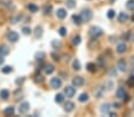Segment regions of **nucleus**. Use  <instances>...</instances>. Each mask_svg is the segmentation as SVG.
<instances>
[{
    "label": "nucleus",
    "mask_w": 134,
    "mask_h": 117,
    "mask_svg": "<svg viewBox=\"0 0 134 117\" xmlns=\"http://www.w3.org/2000/svg\"><path fill=\"white\" fill-rule=\"evenodd\" d=\"M131 76H132V77H134V69L132 70V73H131Z\"/></svg>",
    "instance_id": "nucleus-46"
},
{
    "label": "nucleus",
    "mask_w": 134,
    "mask_h": 117,
    "mask_svg": "<svg viewBox=\"0 0 134 117\" xmlns=\"http://www.w3.org/2000/svg\"><path fill=\"white\" fill-rule=\"evenodd\" d=\"M128 18L129 17H128V14H127L126 12H121L119 14V21L120 23H126V21L128 20Z\"/></svg>",
    "instance_id": "nucleus-17"
},
{
    "label": "nucleus",
    "mask_w": 134,
    "mask_h": 117,
    "mask_svg": "<svg viewBox=\"0 0 134 117\" xmlns=\"http://www.w3.org/2000/svg\"><path fill=\"white\" fill-rule=\"evenodd\" d=\"M89 33H90L91 37L97 38V37H100V36H102V34H103V31H102V28L99 27V26H93V27H90Z\"/></svg>",
    "instance_id": "nucleus-1"
},
{
    "label": "nucleus",
    "mask_w": 134,
    "mask_h": 117,
    "mask_svg": "<svg viewBox=\"0 0 134 117\" xmlns=\"http://www.w3.org/2000/svg\"><path fill=\"white\" fill-rule=\"evenodd\" d=\"M36 58H37V60L39 61V63H42V61L44 60V58H45V53H44V52H37V53H36Z\"/></svg>",
    "instance_id": "nucleus-24"
},
{
    "label": "nucleus",
    "mask_w": 134,
    "mask_h": 117,
    "mask_svg": "<svg viewBox=\"0 0 134 117\" xmlns=\"http://www.w3.org/2000/svg\"><path fill=\"white\" fill-rule=\"evenodd\" d=\"M72 21L76 24V25H81V24L83 23V21H82L81 15H76V14L72 15Z\"/></svg>",
    "instance_id": "nucleus-21"
},
{
    "label": "nucleus",
    "mask_w": 134,
    "mask_h": 117,
    "mask_svg": "<svg viewBox=\"0 0 134 117\" xmlns=\"http://www.w3.org/2000/svg\"><path fill=\"white\" fill-rule=\"evenodd\" d=\"M7 38L11 43H17V41L19 40V34H18L15 31H10V32L7 33Z\"/></svg>",
    "instance_id": "nucleus-6"
},
{
    "label": "nucleus",
    "mask_w": 134,
    "mask_h": 117,
    "mask_svg": "<svg viewBox=\"0 0 134 117\" xmlns=\"http://www.w3.org/2000/svg\"><path fill=\"white\" fill-rule=\"evenodd\" d=\"M53 71H55V66H53L52 64H46V65L44 66V72H45L46 75H51Z\"/></svg>",
    "instance_id": "nucleus-13"
},
{
    "label": "nucleus",
    "mask_w": 134,
    "mask_h": 117,
    "mask_svg": "<svg viewBox=\"0 0 134 117\" xmlns=\"http://www.w3.org/2000/svg\"><path fill=\"white\" fill-rule=\"evenodd\" d=\"M127 51V45L122 41V43H120V44H118V46H116V52L119 54H122V53H125V52Z\"/></svg>",
    "instance_id": "nucleus-10"
},
{
    "label": "nucleus",
    "mask_w": 134,
    "mask_h": 117,
    "mask_svg": "<svg viewBox=\"0 0 134 117\" xmlns=\"http://www.w3.org/2000/svg\"><path fill=\"white\" fill-rule=\"evenodd\" d=\"M51 56H52L53 60H56V61H57V60H59V56H58V54H56V53H55V52H53V53H52V54H51Z\"/></svg>",
    "instance_id": "nucleus-39"
},
{
    "label": "nucleus",
    "mask_w": 134,
    "mask_h": 117,
    "mask_svg": "<svg viewBox=\"0 0 134 117\" xmlns=\"http://www.w3.org/2000/svg\"><path fill=\"white\" fill-rule=\"evenodd\" d=\"M4 60H5V59H4V56H1V54H0V65L4 63Z\"/></svg>",
    "instance_id": "nucleus-42"
},
{
    "label": "nucleus",
    "mask_w": 134,
    "mask_h": 117,
    "mask_svg": "<svg viewBox=\"0 0 134 117\" xmlns=\"http://www.w3.org/2000/svg\"><path fill=\"white\" fill-rule=\"evenodd\" d=\"M76 94V89L75 87H66L65 89H64V96L68 97V98H71V97H74Z\"/></svg>",
    "instance_id": "nucleus-7"
},
{
    "label": "nucleus",
    "mask_w": 134,
    "mask_h": 117,
    "mask_svg": "<svg viewBox=\"0 0 134 117\" xmlns=\"http://www.w3.org/2000/svg\"><path fill=\"white\" fill-rule=\"evenodd\" d=\"M27 10L30 11V12H32V13H36V12H38V6L35 5V4H29Z\"/></svg>",
    "instance_id": "nucleus-23"
},
{
    "label": "nucleus",
    "mask_w": 134,
    "mask_h": 117,
    "mask_svg": "<svg viewBox=\"0 0 134 117\" xmlns=\"http://www.w3.org/2000/svg\"><path fill=\"white\" fill-rule=\"evenodd\" d=\"M129 40L134 41V33H129Z\"/></svg>",
    "instance_id": "nucleus-41"
},
{
    "label": "nucleus",
    "mask_w": 134,
    "mask_h": 117,
    "mask_svg": "<svg viewBox=\"0 0 134 117\" xmlns=\"http://www.w3.org/2000/svg\"><path fill=\"white\" fill-rule=\"evenodd\" d=\"M72 67H74V70H81V63H80V60L79 59H75V60L72 61Z\"/></svg>",
    "instance_id": "nucleus-26"
},
{
    "label": "nucleus",
    "mask_w": 134,
    "mask_h": 117,
    "mask_svg": "<svg viewBox=\"0 0 134 117\" xmlns=\"http://www.w3.org/2000/svg\"><path fill=\"white\" fill-rule=\"evenodd\" d=\"M74 109H75V104L72 102H66L64 105V111L65 112H71Z\"/></svg>",
    "instance_id": "nucleus-14"
},
{
    "label": "nucleus",
    "mask_w": 134,
    "mask_h": 117,
    "mask_svg": "<svg viewBox=\"0 0 134 117\" xmlns=\"http://www.w3.org/2000/svg\"><path fill=\"white\" fill-rule=\"evenodd\" d=\"M52 12V6L51 5H45L44 6V14H50V13Z\"/></svg>",
    "instance_id": "nucleus-32"
},
{
    "label": "nucleus",
    "mask_w": 134,
    "mask_h": 117,
    "mask_svg": "<svg viewBox=\"0 0 134 117\" xmlns=\"http://www.w3.org/2000/svg\"><path fill=\"white\" fill-rule=\"evenodd\" d=\"M116 97L119 99H122V101H128L129 99L128 94L126 92V90H125L124 88H119V89L116 90Z\"/></svg>",
    "instance_id": "nucleus-2"
},
{
    "label": "nucleus",
    "mask_w": 134,
    "mask_h": 117,
    "mask_svg": "<svg viewBox=\"0 0 134 117\" xmlns=\"http://www.w3.org/2000/svg\"><path fill=\"white\" fill-rule=\"evenodd\" d=\"M4 114H5L6 116H13V115H14V108L7 107L5 110H4Z\"/></svg>",
    "instance_id": "nucleus-20"
},
{
    "label": "nucleus",
    "mask_w": 134,
    "mask_h": 117,
    "mask_svg": "<svg viewBox=\"0 0 134 117\" xmlns=\"http://www.w3.org/2000/svg\"><path fill=\"white\" fill-rule=\"evenodd\" d=\"M51 46H52L53 48H59L62 46V43L59 40H52L51 41Z\"/></svg>",
    "instance_id": "nucleus-31"
},
{
    "label": "nucleus",
    "mask_w": 134,
    "mask_h": 117,
    "mask_svg": "<svg viewBox=\"0 0 134 117\" xmlns=\"http://www.w3.org/2000/svg\"><path fill=\"white\" fill-rule=\"evenodd\" d=\"M12 71H13L12 66H4L3 69H1V72H3V73H5V75L11 73V72H12Z\"/></svg>",
    "instance_id": "nucleus-29"
},
{
    "label": "nucleus",
    "mask_w": 134,
    "mask_h": 117,
    "mask_svg": "<svg viewBox=\"0 0 134 117\" xmlns=\"http://www.w3.org/2000/svg\"><path fill=\"white\" fill-rule=\"evenodd\" d=\"M58 33H59V36L61 37H65L66 36V28L65 27H59Z\"/></svg>",
    "instance_id": "nucleus-36"
},
{
    "label": "nucleus",
    "mask_w": 134,
    "mask_h": 117,
    "mask_svg": "<svg viewBox=\"0 0 134 117\" xmlns=\"http://www.w3.org/2000/svg\"><path fill=\"white\" fill-rule=\"evenodd\" d=\"M128 84H129V85H134V77L131 76V79L128 81Z\"/></svg>",
    "instance_id": "nucleus-40"
},
{
    "label": "nucleus",
    "mask_w": 134,
    "mask_h": 117,
    "mask_svg": "<svg viewBox=\"0 0 134 117\" xmlns=\"http://www.w3.org/2000/svg\"><path fill=\"white\" fill-rule=\"evenodd\" d=\"M113 107H115V108H116V109H119V108H120V104H119V103H114V104H113Z\"/></svg>",
    "instance_id": "nucleus-43"
},
{
    "label": "nucleus",
    "mask_w": 134,
    "mask_h": 117,
    "mask_svg": "<svg viewBox=\"0 0 134 117\" xmlns=\"http://www.w3.org/2000/svg\"><path fill=\"white\" fill-rule=\"evenodd\" d=\"M87 70H88L89 72H95V70H96V65L94 63H88L87 64Z\"/></svg>",
    "instance_id": "nucleus-27"
},
{
    "label": "nucleus",
    "mask_w": 134,
    "mask_h": 117,
    "mask_svg": "<svg viewBox=\"0 0 134 117\" xmlns=\"http://www.w3.org/2000/svg\"><path fill=\"white\" fill-rule=\"evenodd\" d=\"M63 101H64V95L58 94V95H56L55 96V102L56 103H62Z\"/></svg>",
    "instance_id": "nucleus-28"
},
{
    "label": "nucleus",
    "mask_w": 134,
    "mask_h": 117,
    "mask_svg": "<svg viewBox=\"0 0 134 117\" xmlns=\"http://www.w3.org/2000/svg\"><path fill=\"white\" fill-rule=\"evenodd\" d=\"M23 33L24 34H25V36H29V34H31V32H32V31H31V28L30 27H27V26H26V27H23Z\"/></svg>",
    "instance_id": "nucleus-37"
},
{
    "label": "nucleus",
    "mask_w": 134,
    "mask_h": 117,
    "mask_svg": "<svg viewBox=\"0 0 134 117\" xmlns=\"http://www.w3.org/2000/svg\"><path fill=\"white\" fill-rule=\"evenodd\" d=\"M109 116H110V117H115V116H116V114H115V112H109Z\"/></svg>",
    "instance_id": "nucleus-44"
},
{
    "label": "nucleus",
    "mask_w": 134,
    "mask_h": 117,
    "mask_svg": "<svg viewBox=\"0 0 134 117\" xmlns=\"http://www.w3.org/2000/svg\"><path fill=\"white\" fill-rule=\"evenodd\" d=\"M110 110H111L110 104H103V105H101V112H102V114H109V112H110Z\"/></svg>",
    "instance_id": "nucleus-18"
},
{
    "label": "nucleus",
    "mask_w": 134,
    "mask_h": 117,
    "mask_svg": "<svg viewBox=\"0 0 134 117\" xmlns=\"http://www.w3.org/2000/svg\"><path fill=\"white\" fill-rule=\"evenodd\" d=\"M50 85L53 89H59V88L62 87V79L59 78V77H53L50 81Z\"/></svg>",
    "instance_id": "nucleus-5"
},
{
    "label": "nucleus",
    "mask_w": 134,
    "mask_h": 117,
    "mask_svg": "<svg viewBox=\"0 0 134 117\" xmlns=\"http://www.w3.org/2000/svg\"><path fill=\"white\" fill-rule=\"evenodd\" d=\"M83 84H84V79L82 78V77L77 76V77H75V78H72V87L81 88Z\"/></svg>",
    "instance_id": "nucleus-8"
},
{
    "label": "nucleus",
    "mask_w": 134,
    "mask_h": 117,
    "mask_svg": "<svg viewBox=\"0 0 134 117\" xmlns=\"http://www.w3.org/2000/svg\"><path fill=\"white\" fill-rule=\"evenodd\" d=\"M114 17H115V11L109 10L108 12H107V18L108 19H114Z\"/></svg>",
    "instance_id": "nucleus-35"
},
{
    "label": "nucleus",
    "mask_w": 134,
    "mask_h": 117,
    "mask_svg": "<svg viewBox=\"0 0 134 117\" xmlns=\"http://www.w3.org/2000/svg\"><path fill=\"white\" fill-rule=\"evenodd\" d=\"M118 69H119V71H121V72L127 71V63L125 59H120V60L118 61Z\"/></svg>",
    "instance_id": "nucleus-9"
},
{
    "label": "nucleus",
    "mask_w": 134,
    "mask_h": 117,
    "mask_svg": "<svg viewBox=\"0 0 134 117\" xmlns=\"http://www.w3.org/2000/svg\"><path fill=\"white\" fill-rule=\"evenodd\" d=\"M80 15H81V18H82V21H89L93 18V12L90 10H88V8H86V10L82 11Z\"/></svg>",
    "instance_id": "nucleus-3"
},
{
    "label": "nucleus",
    "mask_w": 134,
    "mask_h": 117,
    "mask_svg": "<svg viewBox=\"0 0 134 117\" xmlns=\"http://www.w3.org/2000/svg\"><path fill=\"white\" fill-rule=\"evenodd\" d=\"M20 19H21V14H17V15L14 17V18L12 19V23H13V24H17L18 21L20 20Z\"/></svg>",
    "instance_id": "nucleus-38"
},
{
    "label": "nucleus",
    "mask_w": 134,
    "mask_h": 117,
    "mask_svg": "<svg viewBox=\"0 0 134 117\" xmlns=\"http://www.w3.org/2000/svg\"><path fill=\"white\" fill-rule=\"evenodd\" d=\"M29 110H30V103L29 102H21L18 107V111L21 115H25L26 112H29Z\"/></svg>",
    "instance_id": "nucleus-4"
},
{
    "label": "nucleus",
    "mask_w": 134,
    "mask_h": 117,
    "mask_svg": "<svg viewBox=\"0 0 134 117\" xmlns=\"http://www.w3.org/2000/svg\"><path fill=\"white\" fill-rule=\"evenodd\" d=\"M94 94H95V97H97V98H101V97L103 96V94H104V87L96 88V90L94 91Z\"/></svg>",
    "instance_id": "nucleus-12"
},
{
    "label": "nucleus",
    "mask_w": 134,
    "mask_h": 117,
    "mask_svg": "<svg viewBox=\"0 0 134 117\" xmlns=\"http://www.w3.org/2000/svg\"><path fill=\"white\" fill-rule=\"evenodd\" d=\"M116 75V72L114 71V70H110V76H115Z\"/></svg>",
    "instance_id": "nucleus-45"
},
{
    "label": "nucleus",
    "mask_w": 134,
    "mask_h": 117,
    "mask_svg": "<svg viewBox=\"0 0 134 117\" xmlns=\"http://www.w3.org/2000/svg\"><path fill=\"white\" fill-rule=\"evenodd\" d=\"M66 14H68V12H66L64 8H59V10L56 11V17L58 19H64L66 18Z\"/></svg>",
    "instance_id": "nucleus-11"
},
{
    "label": "nucleus",
    "mask_w": 134,
    "mask_h": 117,
    "mask_svg": "<svg viewBox=\"0 0 134 117\" xmlns=\"http://www.w3.org/2000/svg\"><path fill=\"white\" fill-rule=\"evenodd\" d=\"M126 7L131 11H134V0H128L126 4Z\"/></svg>",
    "instance_id": "nucleus-33"
},
{
    "label": "nucleus",
    "mask_w": 134,
    "mask_h": 117,
    "mask_svg": "<svg viewBox=\"0 0 134 117\" xmlns=\"http://www.w3.org/2000/svg\"><path fill=\"white\" fill-rule=\"evenodd\" d=\"M72 44L75 46H79L80 44H81V37H80V36H75V37H74V38H72Z\"/></svg>",
    "instance_id": "nucleus-30"
},
{
    "label": "nucleus",
    "mask_w": 134,
    "mask_h": 117,
    "mask_svg": "<svg viewBox=\"0 0 134 117\" xmlns=\"http://www.w3.org/2000/svg\"><path fill=\"white\" fill-rule=\"evenodd\" d=\"M76 6L75 0H66V7L68 8H74Z\"/></svg>",
    "instance_id": "nucleus-34"
},
{
    "label": "nucleus",
    "mask_w": 134,
    "mask_h": 117,
    "mask_svg": "<svg viewBox=\"0 0 134 117\" xmlns=\"http://www.w3.org/2000/svg\"><path fill=\"white\" fill-rule=\"evenodd\" d=\"M88 99H89L88 94H81V95H80V97H79V101L81 103H86Z\"/></svg>",
    "instance_id": "nucleus-25"
},
{
    "label": "nucleus",
    "mask_w": 134,
    "mask_h": 117,
    "mask_svg": "<svg viewBox=\"0 0 134 117\" xmlns=\"http://www.w3.org/2000/svg\"><path fill=\"white\" fill-rule=\"evenodd\" d=\"M8 97H10V91L7 89H3L0 91V98L3 99V101H6Z\"/></svg>",
    "instance_id": "nucleus-16"
},
{
    "label": "nucleus",
    "mask_w": 134,
    "mask_h": 117,
    "mask_svg": "<svg viewBox=\"0 0 134 117\" xmlns=\"http://www.w3.org/2000/svg\"><path fill=\"white\" fill-rule=\"evenodd\" d=\"M10 53V48L7 45H0V54L1 56H7Z\"/></svg>",
    "instance_id": "nucleus-15"
},
{
    "label": "nucleus",
    "mask_w": 134,
    "mask_h": 117,
    "mask_svg": "<svg viewBox=\"0 0 134 117\" xmlns=\"http://www.w3.org/2000/svg\"><path fill=\"white\" fill-rule=\"evenodd\" d=\"M42 34H43V28H42L41 26H37L35 30V36L37 37V38H41Z\"/></svg>",
    "instance_id": "nucleus-22"
},
{
    "label": "nucleus",
    "mask_w": 134,
    "mask_h": 117,
    "mask_svg": "<svg viewBox=\"0 0 134 117\" xmlns=\"http://www.w3.org/2000/svg\"><path fill=\"white\" fill-rule=\"evenodd\" d=\"M0 5L5 6L6 8H13L14 7L13 4H12V1H8V0H1V1H0Z\"/></svg>",
    "instance_id": "nucleus-19"
}]
</instances>
